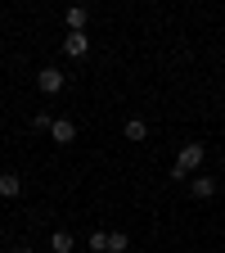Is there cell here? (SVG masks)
Masks as SVG:
<instances>
[{
	"label": "cell",
	"mask_w": 225,
	"mask_h": 253,
	"mask_svg": "<svg viewBox=\"0 0 225 253\" xmlns=\"http://www.w3.org/2000/svg\"><path fill=\"white\" fill-rule=\"evenodd\" d=\"M203 158H207V149L189 140V145H180V158H176V168L189 176V172H198V168H203Z\"/></svg>",
	"instance_id": "cell-1"
},
{
	"label": "cell",
	"mask_w": 225,
	"mask_h": 253,
	"mask_svg": "<svg viewBox=\"0 0 225 253\" xmlns=\"http://www.w3.org/2000/svg\"><path fill=\"white\" fill-rule=\"evenodd\" d=\"M63 54L68 59H86L90 54V32H68V37H63Z\"/></svg>",
	"instance_id": "cell-2"
},
{
	"label": "cell",
	"mask_w": 225,
	"mask_h": 253,
	"mask_svg": "<svg viewBox=\"0 0 225 253\" xmlns=\"http://www.w3.org/2000/svg\"><path fill=\"white\" fill-rule=\"evenodd\" d=\"M50 140H54V145H72V140H77V122H72V118H54V122H50Z\"/></svg>",
	"instance_id": "cell-3"
},
{
	"label": "cell",
	"mask_w": 225,
	"mask_h": 253,
	"mask_svg": "<svg viewBox=\"0 0 225 253\" xmlns=\"http://www.w3.org/2000/svg\"><path fill=\"white\" fill-rule=\"evenodd\" d=\"M63 82H68V77H63L59 68H41V73H36V90H41V95H59Z\"/></svg>",
	"instance_id": "cell-4"
},
{
	"label": "cell",
	"mask_w": 225,
	"mask_h": 253,
	"mask_svg": "<svg viewBox=\"0 0 225 253\" xmlns=\"http://www.w3.org/2000/svg\"><path fill=\"white\" fill-rule=\"evenodd\" d=\"M122 136L131 140V145H140V140L149 136V126H144V118H126V122H122Z\"/></svg>",
	"instance_id": "cell-5"
},
{
	"label": "cell",
	"mask_w": 225,
	"mask_h": 253,
	"mask_svg": "<svg viewBox=\"0 0 225 253\" xmlns=\"http://www.w3.org/2000/svg\"><path fill=\"white\" fill-rule=\"evenodd\" d=\"M18 195H23L18 172H0V199H18Z\"/></svg>",
	"instance_id": "cell-6"
},
{
	"label": "cell",
	"mask_w": 225,
	"mask_h": 253,
	"mask_svg": "<svg viewBox=\"0 0 225 253\" xmlns=\"http://www.w3.org/2000/svg\"><path fill=\"white\" fill-rule=\"evenodd\" d=\"M72 249H77L72 231H50V253H72Z\"/></svg>",
	"instance_id": "cell-7"
},
{
	"label": "cell",
	"mask_w": 225,
	"mask_h": 253,
	"mask_svg": "<svg viewBox=\"0 0 225 253\" xmlns=\"http://www.w3.org/2000/svg\"><path fill=\"white\" fill-rule=\"evenodd\" d=\"M189 195H194V199H212L216 195V181L212 176H194V181H189Z\"/></svg>",
	"instance_id": "cell-8"
},
{
	"label": "cell",
	"mask_w": 225,
	"mask_h": 253,
	"mask_svg": "<svg viewBox=\"0 0 225 253\" xmlns=\"http://www.w3.org/2000/svg\"><path fill=\"white\" fill-rule=\"evenodd\" d=\"M63 23H68V32H86V23H90V14L77 5V9H68V14H63Z\"/></svg>",
	"instance_id": "cell-9"
},
{
	"label": "cell",
	"mask_w": 225,
	"mask_h": 253,
	"mask_svg": "<svg viewBox=\"0 0 225 253\" xmlns=\"http://www.w3.org/2000/svg\"><path fill=\"white\" fill-rule=\"evenodd\" d=\"M108 253H126V231H108Z\"/></svg>",
	"instance_id": "cell-10"
},
{
	"label": "cell",
	"mask_w": 225,
	"mask_h": 253,
	"mask_svg": "<svg viewBox=\"0 0 225 253\" xmlns=\"http://www.w3.org/2000/svg\"><path fill=\"white\" fill-rule=\"evenodd\" d=\"M90 253H108V231H95L90 235Z\"/></svg>",
	"instance_id": "cell-11"
},
{
	"label": "cell",
	"mask_w": 225,
	"mask_h": 253,
	"mask_svg": "<svg viewBox=\"0 0 225 253\" xmlns=\"http://www.w3.org/2000/svg\"><path fill=\"white\" fill-rule=\"evenodd\" d=\"M50 122H54L50 113H32V126H36V131H50Z\"/></svg>",
	"instance_id": "cell-12"
},
{
	"label": "cell",
	"mask_w": 225,
	"mask_h": 253,
	"mask_svg": "<svg viewBox=\"0 0 225 253\" xmlns=\"http://www.w3.org/2000/svg\"><path fill=\"white\" fill-rule=\"evenodd\" d=\"M14 253H32V249H27V244H18V249H14Z\"/></svg>",
	"instance_id": "cell-13"
}]
</instances>
